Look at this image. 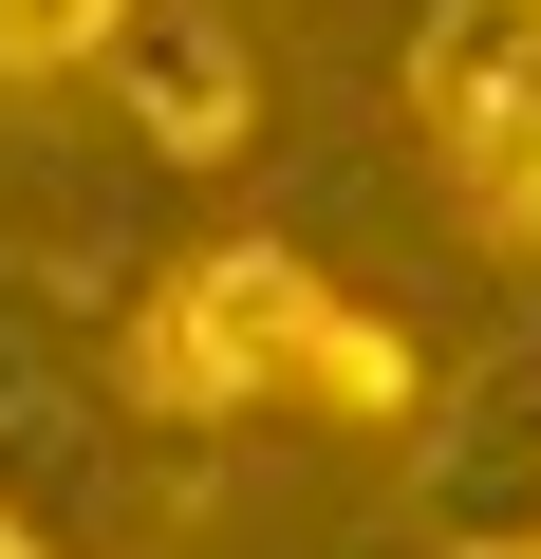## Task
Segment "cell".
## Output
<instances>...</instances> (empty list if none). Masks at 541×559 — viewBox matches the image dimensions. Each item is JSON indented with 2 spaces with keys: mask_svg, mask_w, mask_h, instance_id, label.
<instances>
[{
  "mask_svg": "<svg viewBox=\"0 0 541 559\" xmlns=\"http://www.w3.org/2000/svg\"><path fill=\"white\" fill-rule=\"evenodd\" d=\"M411 522H430L448 559H541V336L485 355V373L430 411V448H411Z\"/></svg>",
  "mask_w": 541,
  "mask_h": 559,
  "instance_id": "4",
  "label": "cell"
},
{
  "mask_svg": "<svg viewBox=\"0 0 541 559\" xmlns=\"http://www.w3.org/2000/svg\"><path fill=\"white\" fill-rule=\"evenodd\" d=\"M131 373L168 429H243V411H355V429H411V336L374 299H337V280L299 242H205L168 261L131 299Z\"/></svg>",
  "mask_w": 541,
  "mask_h": 559,
  "instance_id": "1",
  "label": "cell"
},
{
  "mask_svg": "<svg viewBox=\"0 0 541 559\" xmlns=\"http://www.w3.org/2000/svg\"><path fill=\"white\" fill-rule=\"evenodd\" d=\"M131 20H150V0H0V94H57V75H94Z\"/></svg>",
  "mask_w": 541,
  "mask_h": 559,
  "instance_id": "6",
  "label": "cell"
},
{
  "mask_svg": "<svg viewBox=\"0 0 541 559\" xmlns=\"http://www.w3.org/2000/svg\"><path fill=\"white\" fill-rule=\"evenodd\" d=\"M0 559H57V540H38V522H20V503H0Z\"/></svg>",
  "mask_w": 541,
  "mask_h": 559,
  "instance_id": "7",
  "label": "cell"
},
{
  "mask_svg": "<svg viewBox=\"0 0 541 559\" xmlns=\"http://www.w3.org/2000/svg\"><path fill=\"white\" fill-rule=\"evenodd\" d=\"M411 150L504 261H541V0H411Z\"/></svg>",
  "mask_w": 541,
  "mask_h": 559,
  "instance_id": "3",
  "label": "cell"
},
{
  "mask_svg": "<svg viewBox=\"0 0 541 559\" xmlns=\"http://www.w3.org/2000/svg\"><path fill=\"white\" fill-rule=\"evenodd\" d=\"M168 411L131 373V318H94L57 261H0V503L57 559H150L168 522Z\"/></svg>",
  "mask_w": 541,
  "mask_h": 559,
  "instance_id": "2",
  "label": "cell"
},
{
  "mask_svg": "<svg viewBox=\"0 0 541 559\" xmlns=\"http://www.w3.org/2000/svg\"><path fill=\"white\" fill-rule=\"evenodd\" d=\"M94 75L131 94L150 168H224V150H243V112H261V57H243V20H224V0H150V20H131Z\"/></svg>",
  "mask_w": 541,
  "mask_h": 559,
  "instance_id": "5",
  "label": "cell"
}]
</instances>
